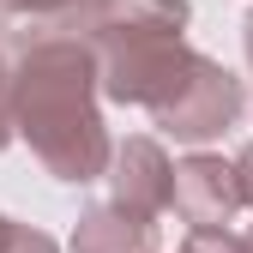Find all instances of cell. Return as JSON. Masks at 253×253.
<instances>
[{
    "label": "cell",
    "mask_w": 253,
    "mask_h": 253,
    "mask_svg": "<svg viewBox=\"0 0 253 253\" xmlns=\"http://www.w3.org/2000/svg\"><path fill=\"white\" fill-rule=\"evenodd\" d=\"M6 139H12V67L0 60V151H6Z\"/></svg>",
    "instance_id": "obj_9"
},
{
    "label": "cell",
    "mask_w": 253,
    "mask_h": 253,
    "mask_svg": "<svg viewBox=\"0 0 253 253\" xmlns=\"http://www.w3.org/2000/svg\"><path fill=\"white\" fill-rule=\"evenodd\" d=\"M235 181H241V199H247V211H253V145L235 151Z\"/></svg>",
    "instance_id": "obj_10"
},
{
    "label": "cell",
    "mask_w": 253,
    "mask_h": 253,
    "mask_svg": "<svg viewBox=\"0 0 253 253\" xmlns=\"http://www.w3.org/2000/svg\"><path fill=\"white\" fill-rule=\"evenodd\" d=\"M103 181H109V205L145 217V223H157L175 205V163L163 157L157 139H121Z\"/></svg>",
    "instance_id": "obj_3"
},
{
    "label": "cell",
    "mask_w": 253,
    "mask_h": 253,
    "mask_svg": "<svg viewBox=\"0 0 253 253\" xmlns=\"http://www.w3.org/2000/svg\"><path fill=\"white\" fill-rule=\"evenodd\" d=\"M73 6H79V0H6V12H18V18H37V24L67 18Z\"/></svg>",
    "instance_id": "obj_8"
},
{
    "label": "cell",
    "mask_w": 253,
    "mask_h": 253,
    "mask_svg": "<svg viewBox=\"0 0 253 253\" xmlns=\"http://www.w3.org/2000/svg\"><path fill=\"white\" fill-rule=\"evenodd\" d=\"M0 30H6V0H0Z\"/></svg>",
    "instance_id": "obj_13"
},
{
    "label": "cell",
    "mask_w": 253,
    "mask_h": 253,
    "mask_svg": "<svg viewBox=\"0 0 253 253\" xmlns=\"http://www.w3.org/2000/svg\"><path fill=\"white\" fill-rule=\"evenodd\" d=\"M139 24H187V0H79L67 18H54L42 30L90 42L103 30H139Z\"/></svg>",
    "instance_id": "obj_5"
},
{
    "label": "cell",
    "mask_w": 253,
    "mask_h": 253,
    "mask_svg": "<svg viewBox=\"0 0 253 253\" xmlns=\"http://www.w3.org/2000/svg\"><path fill=\"white\" fill-rule=\"evenodd\" d=\"M181 253H253V235H241V229H193Z\"/></svg>",
    "instance_id": "obj_7"
},
{
    "label": "cell",
    "mask_w": 253,
    "mask_h": 253,
    "mask_svg": "<svg viewBox=\"0 0 253 253\" xmlns=\"http://www.w3.org/2000/svg\"><path fill=\"white\" fill-rule=\"evenodd\" d=\"M12 241H18V223H12V217H0V253H12Z\"/></svg>",
    "instance_id": "obj_11"
},
{
    "label": "cell",
    "mask_w": 253,
    "mask_h": 253,
    "mask_svg": "<svg viewBox=\"0 0 253 253\" xmlns=\"http://www.w3.org/2000/svg\"><path fill=\"white\" fill-rule=\"evenodd\" d=\"M247 211L235 163L211 151H193L187 163H175V217L187 229H235V217Z\"/></svg>",
    "instance_id": "obj_4"
},
{
    "label": "cell",
    "mask_w": 253,
    "mask_h": 253,
    "mask_svg": "<svg viewBox=\"0 0 253 253\" xmlns=\"http://www.w3.org/2000/svg\"><path fill=\"white\" fill-rule=\"evenodd\" d=\"M241 42H247V67H253V12H247V24H241Z\"/></svg>",
    "instance_id": "obj_12"
},
{
    "label": "cell",
    "mask_w": 253,
    "mask_h": 253,
    "mask_svg": "<svg viewBox=\"0 0 253 253\" xmlns=\"http://www.w3.org/2000/svg\"><path fill=\"white\" fill-rule=\"evenodd\" d=\"M241 103H247V90H241V79L223 67V60L193 54L187 79L151 109V121L163 126L175 145H205V139H223L241 121Z\"/></svg>",
    "instance_id": "obj_2"
},
{
    "label": "cell",
    "mask_w": 253,
    "mask_h": 253,
    "mask_svg": "<svg viewBox=\"0 0 253 253\" xmlns=\"http://www.w3.org/2000/svg\"><path fill=\"white\" fill-rule=\"evenodd\" d=\"M97 97H103V79H97L90 42L60 37V30H37V37L18 42V54H12V133L67 187H90L109 175L115 139L97 115Z\"/></svg>",
    "instance_id": "obj_1"
},
{
    "label": "cell",
    "mask_w": 253,
    "mask_h": 253,
    "mask_svg": "<svg viewBox=\"0 0 253 253\" xmlns=\"http://www.w3.org/2000/svg\"><path fill=\"white\" fill-rule=\"evenodd\" d=\"M73 253H157V223L97 199L73 229Z\"/></svg>",
    "instance_id": "obj_6"
}]
</instances>
